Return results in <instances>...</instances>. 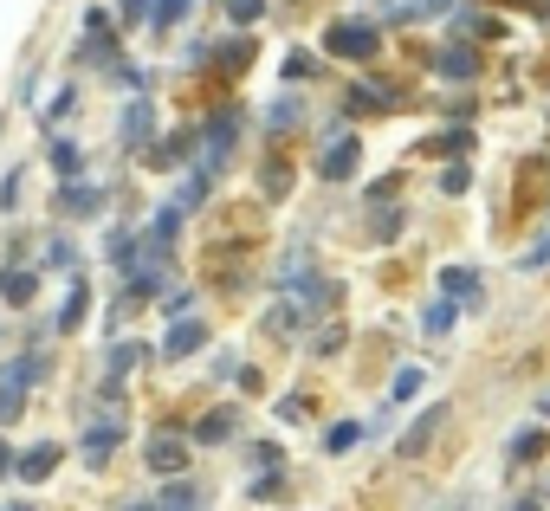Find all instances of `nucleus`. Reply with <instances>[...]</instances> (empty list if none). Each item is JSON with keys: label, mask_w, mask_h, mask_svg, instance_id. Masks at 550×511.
<instances>
[{"label": "nucleus", "mask_w": 550, "mask_h": 511, "mask_svg": "<svg viewBox=\"0 0 550 511\" xmlns=\"http://www.w3.org/2000/svg\"><path fill=\"white\" fill-rule=\"evenodd\" d=\"M188 149H195V136H188V130H175L169 143H156V149H149V162H162V169H175V162H188Z\"/></svg>", "instance_id": "nucleus-14"}, {"label": "nucleus", "mask_w": 550, "mask_h": 511, "mask_svg": "<svg viewBox=\"0 0 550 511\" xmlns=\"http://www.w3.org/2000/svg\"><path fill=\"white\" fill-rule=\"evenodd\" d=\"M52 466H59V447H26L20 460H13V473H20L26 486H39V479H52Z\"/></svg>", "instance_id": "nucleus-7"}, {"label": "nucleus", "mask_w": 550, "mask_h": 511, "mask_svg": "<svg viewBox=\"0 0 550 511\" xmlns=\"http://www.w3.org/2000/svg\"><path fill=\"white\" fill-rule=\"evenodd\" d=\"M538 408H544V414H550V395H544V402H538Z\"/></svg>", "instance_id": "nucleus-41"}, {"label": "nucleus", "mask_w": 550, "mask_h": 511, "mask_svg": "<svg viewBox=\"0 0 550 511\" xmlns=\"http://www.w3.org/2000/svg\"><path fill=\"white\" fill-rule=\"evenodd\" d=\"M143 460H149V473L175 479V473H182V466H188V440H182V434H149Z\"/></svg>", "instance_id": "nucleus-3"}, {"label": "nucleus", "mask_w": 550, "mask_h": 511, "mask_svg": "<svg viewBox=\"0 0 550 511\" xmlns=\"http://www.w3.org/2000/svg\"><path fill=\"white\" fill-rule=\"evenodd\" d=\"M395 402H408V395H421V369H402V376H395Z\"/></svg>", "instance_id": "nucleus-29"}, {"label": "nucleus", "mask_w": 550, "mask_h": 511, "mask_svg": "<svg viewBox=\"0 0 550 511\" xmlns=\"http://www.w3.org/2000/svg\"><path fill=\"white\" fill-rule=\"evenodd\" d=\"M59 207H65V214H72V220L98 214V188H85V182H65V188H59Z\"/></svg>", "instance_id": "nucleus-10"}, {"label": "nucleus", "mask_w": 550, "mask_h": 511, "mask_svg": "<svg viewBox=\"0 0 550 511\" xmlns=\"http://www.w3.org/2000/svg\"><path fill=\"white\" fill-rule=\"evenodd\" d=\"M46 266H72V240H52L46 246Z\"/></svg>", "instance_id": "nucleus-34"}, {"label": "nucleus", "mask_w": 550, "mask_h": 511, "mask_svg": "<svg viewBox=\"0 0 550 511\" xmlns=\"http://www.w3.org/2000/svg\"><path fill=\"white\" fill-rule=\"evenodd\" d=\"M33 382H39V356H20V363H13V376L0 382V427H7V421H20L26 389H33Z\"/></svg>", "instance_id": "nucleus-2"}, {"label": "nucleus", "mask_w": 550, "mask_h": 511, "mask_svg": "<svg viewBox=\"0 0 550 511\" xmlns=\"http://www.w3.org/2000/svg\"><path fill=\"white\" fill-rule=\"evenodd\" d=\"M395 227H402V214H395V207H382V214H376V240H395Z\"/></svg>", "instance_id": "nucleus-32"}, {"label": "nucleus", "mask_w": 550, "mask_h": 511, "mask_svg": "<svg viewBox=\"0 0 550 511\" xmlns=\"http://www.w3.org/2000/svg\"><path fill=\"white\" fill-rule=\"evenodd\" d=\"M123 511H156V505H123Z\"/></svg>", "instance_id": "nucleus-39"}, {"label": "nucleus", "mask_w": 550, "mask_h": 511, "mask_svg": "<svg viewBox=\"0 0 550 511\" xmlns=\"http://www.w3.org/2000/svg\"><path fill=\"white\" fill-rule=\"evenodd\" d=\"M46 156H52V169H59V175H78V162H85L72 136H52V149H46Z\"/></svg>", "instance_id": "nucleus-21"}, {"label": "nucleus", "mask_w": 550, "mask_h": 511, "mask_svg": "<svg viewBox=\"0 0 550 511\" xmlns=\"http://www.w3.org/2000/svg\"><path fill=\"white\" fill-rule=\"evenodd\" d=\"M201 195H208V175H188V182H182V195H175V214L201 207Z\"/></svg>", "instance_id": "nucleus-24"}, {"label": "nucleus", "mask_w": 550, "mask_h": 511, "mask_svg": "<svg viewBox=\"0 0 550 511\" xmlns=\"http://www.w3.org/2000/svg\"><path fill=\"white\" fill-rule=\"evenodd\" d=\"M7 466H13V453H7V447H0V473H7Z\"/></svg>", "instance_id": "nucleus-38"}, {"label": "nucleus", "mask_w": 550, "mask_h": 511, "mask_svg": "<svg viewBox=\"0 0 550 511\" xmlns=\"http://www.w3.org/2000/svg\"><path fill=\"white\" fill-rule=\"evenodd\" d=\"M0 298L7 305H33V272H0Z\"/></svg>", "instance_id": "nucleus-18"}, {"label": "nucleus", "mask_w": 550, "mask_h": 511, "mask_svg": "<svg viewBox=\"0 0 550 511\" xmlns=\"http://www.w3.org/2000/svg\"><path fill=\"white\" fill-rule=\"evenodd\" d=\"M188 7H195V0H149V26H156V33L162 26H182Z\"/></svg>", "instance_id": "nucleus-15"}, {"label": "nucleus", "mask_w": 550, "mask_h": 511, "mask_svg": "<svg viewBox=\"0 0 550 511\" xmlns=\"http://www.w3.org/2000/svg\"><path fill=\"white\" fill-rule=\"evenodd\" d=\"M518 266H531V272H544V266H550V240H538V246H531V253H525V259H518Z\"/></svg>", "instance_id": "nucleus-33"}, {"label": "nucleus", "mask_w": 550, "mask_h": 511, "mask_svg": "<svg viewBox=\"0 0 550 511\" xmlns=\"http://www.w3.org/2000/svg\"><path fill=\"white\" fill-rule=\"evenodd\" d=\"M78 324H85V285H72V298L59 311V330H78Z\"/></svg>", "instance_id": "nucleus-25"}, {"label": "nucleus", "mask_w": 550, "mask_h": 511, "mask_svg": "<svg viewBox=\"0 0 550 511\" xmlns=\"http://www.w3.org/2000/svg\"><path fill=\"white\" fill-rule=\"evenodd\" d=\"M117 440H123V427H117V421H110V427H91V434H85V460H91V466H104L110 453H117Z\"/></svg>", "instance_id": "nucleus-11"}, {"label": "nucleus", "mask_w": 550, "mask_h": 511, "mask_svg": "<svg viewBox=\"0 0 550 511\" xmlns=\"http://www.w3.org/2000/svg\"><path fill=\"white\" fill-rule=\"evenodd\" d=\"M0 511H33V505H0Z\"/></svg>", "instance_id": "nucleus-40"}, {"label": "nucleus", "mask_w": 550, "mask_h": 511, "mask_svg": "<svg viewBox=\"0 0 550 511\" xmlns=\"http://www.w3.org/2000/svg\"><path fill=\"white\" fill-rule=\"evenodd\" d=\"M318 175H324V182H350V175H356V143H350V136H337V143L318 156Z\"/></svg>", "instance_id": "nucleus-6"}, {"label": "nucleus", "mask_w": 550, "mask_h": 511, "mask_svg": "<svg viewBox=\"0 0 550 511\" xmlns=\"http://www.w3.org/2000/svg\"><path fill=\"white\" fill-rule=\"evenodd\" d=\"M259 188H266V195L279 201L285 188H292V169H285V162H266V169H259Z\"/></svg>", "instance_id": "nucleus-22"}, {"label": "nucleus", "mask_w": 550, "mask_h": 511, "mask_svg": "<svg viewBox=\"0 0 550 511\" xmlns=\"http://www.w3.org/2000/svg\"><path fill=\"white\" fill-rule=\"evenodd\" d=\"M272 130H292V123H298V98H279V104H272Z\"/></svg>", "instance_id": "nucleus-28"}, {"label": "nucleus", "mask_w": 550, "mask_h": 511, "mask_svg": "<svg viewBox=\"0 0 550 511\" xmlns=\"http://www.w3.org/2000/svg\"><path fill=\"white\" fill-rule=\"evenodd\" d=\"M208 343V330L195 324V317H175V330L162 337V356H188V350H201Z\"/></svg>", "instance_id": "nucleus-8"}, {"label": "nucleus", "mask_w": 550, "mask_h": 511, "mask_svg": "<svg viewBox=\"0 0 550 511\" xmlns=\"http://www.w3.org/2000/svg\"><path fill=\"white\" fill-rule=\"evenodd\" d=\"M259 7H266V0H227V13H233L240 26H246V20H259Z\"/></svg>", "instance_id": "nucleus-31"}, {"label": "nucleus", "mask_w": 550, "mask_h": 511, "mask_svg": "<svg viewBox=\"0 0 550 511\" xmlns=\"http://www.w3.org/2000/svg\"><path fill=\"white\" fill-rule=\"evenodd\" d=\"M466 149H473V136H466V130H447V136H434V143H428V156H466Z\"/></svg>", "instance_id": "nucleus-23"}, {"label": "nucleus", "mask_w": 550, "mask_h": 511, "mask_svg": "<svg viewBox=\"0 0 550 511\" xmlns=\"http://www.w3.org/2000/svg\"><path fill=\"white\" fill-rule=\"evenodd\" d=\"M156 511H195V486H169L162 492V505Z\"/></svg>", "instance_id": "nucleus-27"}, {"label": "nucleus", "mask_w": 550, "mask_h": 511, "mask_svg": "<svg viewBox=\"0 0 550 511\" xmlns=\"http://www.w3.org/2000/svg\"><path fill=\"white\" fill-rule=\"evenodd\" d=\"M512 511H538V499H518V505H512Z\"/></svg>", "instance_id": "nucleus-37"}, {"label": "nucleus", "mask_w": 550, "mask_h": 511, "mask_svg": "<svg viewBox=\"0 0 550 511\" xmlns=\"http://www.w3.org/2000/svg\"><path fill=\"white\" fill-rule=\"evenodd\" d=\"M440 421H447V414H440V408H428V414H421V421H415V427L402 434V453H408V460H415V453H421V447L434 440V427H440Z\"/></svg>", "instance_id": "nucleus-12"}, {"label": "nucleus", "mask_w": 550, "mask_h": 511, "mask_svg": "<svg viewBox=\"0 0 550 511\" xmlns=\"http://www.w3.org/2000/svg\"><path fill=\"white\" fill-rule=\"evenodd\" d=\"M356 440H363V427H356V421H337V427H330V453H350Z\"/></svg>", "instance_id": "nucleus-26"}, {"label": "nucleus", "mask_w": 550, "mask_h": 511, "mask_svg": "<svg viewBox=\"0 0 550 511\" xmlns=\"http://www.w3.org/2000/svg\"><path fill=\"white\" fill-rule=\"evenodd\" d=\"M123 13H130V20H149V0H123Z\"/></svg>", "instance_id": "nucleus-36"}, {"label": "nucleus", "mask_w": 550, "mask_h": 511, "mask_svg": "<svg viewBox=\"0 0 550 511\" xmlns=\"http://www.w3.org/2000/svg\"><path fill=\"white\" fill-rule=\"evenodd\" d=\"M233 427H240V421H233V414H227V408H220V414H201V427H195V440H208V447H214V440H233Z\"/></svg>", "instance_id": "nucleus-19"}, {"label": "nucleus", "mask_w": 550, "mask_h": 511, "mask_svg": "<svg viewBox=\"0 0 550 511\" xmlns=\"http://www.w3.org/2000/svg\"><path fill=\"white\" fill-rule=\"evenodd\" d=\"M324 46L337 52V59H369V52L382 46V33H376L369 20H337V26L324 33Z\"/></svg>", "instance_id": "nucleus-1"}, {"label": "nucleus", "mask_w": 550, "mask_h": 511, "mask_svg": "<svg viewBox=\"0 0 550 511\" xmlns=\"http://www.w3.org/2000/svg\"><path fill=\"white\" fill-rule=\"evenodd\" d=\"M434 65H440V78H473V65H479V59H473L466 46H447V52H440Z\"/></svg>", "instance_id": "nucleus-17"}, {"label": "nucleus", "mask_w": 550, "mask_h": 511, "mask_svg": "<svg viewBox=\"0 0 550 511\" xmlns=\"http://www.w3.org/2000/svg\"><path fill=\"white\" fill-rule=\"evenodd\" d=\"M453 311H460L453 298H434V305L421 311V330H428V337H440V330H453Z\"/></svg>", "instance_id": "nucleus-20"}, {"label": "nucleus", "mask_w": 550, "mask_h": 511, "mask_svg": "<svg viewBox=\"0 0 550 511\" xmlns=\"http://www.w3.org/2000/svg\"><path fill=\"white\" fill-rule=\"evenodd\" d=\"M149 130H156V104L130 98V110H123V149H149Z\"/></svg>", "instance_id": "nucleus-4"}, {"label": "nucleus", "mask_w": 550, "mask_h": 511, "mask_svg": "<svg viewBox=\"0 0 550 511\" xmlns=\"http://www.w3.org/2000/svg\"><path fill=\"white\" fill-rule=\"evenodd\" d=\"M143 356H149L143 343H117V350H110V363H104V376H110V382H123L136 363H143Z\"/></svg>", "instance_id": "nucleus-13"}, {"label": "nucleus", "mask_w": 550, "mask_h": 511, "mask_svg": "<svg viewBox=\"0 0 550 511\" xmlns=\"http://www.w3.org/2000/svg\"><path fill=\"white\" fill-rule=\"evenodd\" d=\"M466 182H473V175H466V169H460V162H453V169H447V175H440V188H447V195H466Z\"/></svg>", "instance_id": "nucleus-30"}, {"label": "nucleus", "mask_w": 550, "mask_h": 511, "mask_svg": "<svg viewBox=\"0 0 550 511\" xmlns=\"http://www.w3.org/2000/svg\"><path fill=\"white\" fill-rule=\"evenodd\" d=\"M440 298H453V305H479V298H486V285H479V272L447 266V272H440Z\"/></svg>", "instance_id": "nucleus-5"}, {"label": "nucleus", "mask_w": 550, "mask_h": 511, "mask_svg": "<svg viewBox=\"0 0 550 511\" xmlns=\"http://www.w3.org/2000/svg\"><path fill=\"white\" fill-rule=\"evenodd\" d=\"M512 453H518V460H525V453H544V434H518Z\"/></svg>", "instance_id": "nucleus-35"}, {"label": "nucleus", "mask_w": 550, "mask_h": 511, "mask_svg": "<svg viewBox=\"0 0 550 511\" xmlns=\"http://www.w3.org/2000/svg\"><path fill=\"white\" fill-rule=\"evenodd\" d=\"M389 104H395V91L389 85H369V78L350 91V110H389Z\"/></svg>", "instance_id": "nucleus-16"}, {"label": "nucleus", "mask_w": 550, "mask_h": 511, "mask_svg": "<svg viewBox=\"0 0 550 511\" xmlns=\"http://www.w3.org/2000/svg\"><path fill=\"white\" fill-rule=\"evenodd\" d=\"M233 136H240V117H233V110H227V117H214V123H208V162H214V169L227 162Z\"/></svg>", "instance_id": "nucleus-9"}]
</instances>
